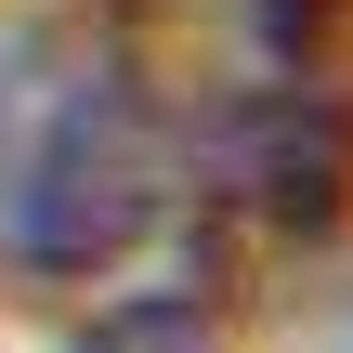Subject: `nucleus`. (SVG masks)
<instances>
[{"label": "nucleus", "instance_id": "1", "mask_svg": "<svg viewBox=\"0 0 353 353\" xmlns=\"http://www.w3.org/2000/svg\"><path fill=\"white\" fill-rule=\"evenodd\" d=\"M196 236L288 249L353 196L341 0H79Z\"/></svg>", "mask_w": 353, "mask_h": 353}, {"label": "nucleus", "instance_id": "2", "mask_svg": "<svg viewBox=\"0 0 353 353\" xmlns=\"http://www.w3.org/2000/svg\"><path fill=\"white\" fill-rule=\"evenodd\" d=\"M157 223L183 210L92 26H26L0 52V275H118Z\"/></svg>", "mask_w": 353, "mask_h": 353}, {"label": "nucleus", "instance_id": "3", "mask_svg": "<svg viewBox=\"0 0 353 353\" xmlns=\"http://www.w3.org/2000/svg\"><path fill=\"white\" fill-rule=\"evenodd\" d=\"M79 353H223V341L196 327V301H131V314H105Z\"/></svg>", "mask_w": 353, "mask_h": 353}]
</instances>
